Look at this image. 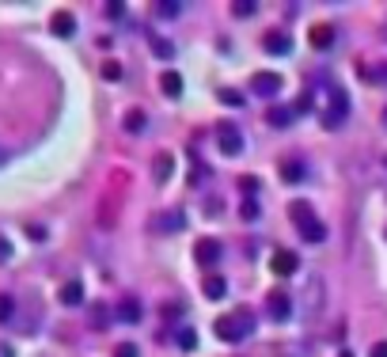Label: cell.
I'll use <instances>...</instances> for the list:
<instances>
[{
    "label": "cell",
    "mask_w": 387,
    "mask_h": 357,
    "mask_svg": "<svg viewBox=\"0 0 387 357\" xmlns=\"http://www.w3.org/2000/svg\"><path fill=\"white\" fill-rule=\"evenodd\" d=\"M114 316L122 319V323H140V316H145V304H140L137 297H122L118 308H114Z\"/></svg>",
    "instance_id": "10"
},
{
    "label": "cell",
    "mask_w": 387,
    "mask_h": 357,
    "mask_svg": "<svg viewBox=\"0 0 387 357\" xmlns=\"http://www.w3.org/2000/svg\"><path fill=\"white\" fill-rule=\"evenodd\" d=\"M0 357H15V353H12V346H8V342H0Z\"/></svg>",
    "instance_id": "37"
},
{
    "label": "cell",
    "mask_w": 387,
    "mask_h": 357,
    "mask_svg": "<svg viewBox=\"0 0 387 357\" xmlns=\"http://www.w3.org/2000/svg\"><path fill=\"white\" fill-rule=\"evenodd\" d=\"M4 160H8V152H4V148H0V164H4Z\"/></svg>",
    "instance_id": "39"
},
{
    "label": "cell",
    "mask_w": 387,
    "mask_h": 357,
    "mask_svg": "<svg viewBox=\"0 0 387 357\" xmlns=\"http://www.w3.org/2000/svg\"><path fill=\"white\" fill-rule=\"evenodd\" d=\"M194 259H197V266H205V270L216 266V262L224 259V243L216 240V236H202V240L194 243Z\"/></svg>",
    "instance_id": "3"
},
{
    "label": "cell",
    "mask_w": 387,
    "mask_h": 357,
    "mask_svg": "<svg viewBox=\"0 0 387 357\" xmlns=\"http://www.w3.org/2000/svg\"><path fill=\"white\" fill-rule=\"evenodd\" d=\"M114 357H140V350L133 342H118V350H114Z\"/></svg>",
    "instance_id": "29"
},
{
    "label": "cell",
    "mask_w": 387,
    "mask_h": 357,
    "mask_svg": "<svg viewBox=\"0 0 387 357\" xmlns=\"http://www.w3.org/2000/svg\"><path fill=\"white\" fill-rule=\"evenodd\" d=\"M8 259H12V243L0 236V262H8Z\"/></svg>",
    "instance_id": "34"
},
{
    "label": "cell",
    "mask_w": 387,
    "mask_h": 357,
    "mask_svg": "<svg viewBox=\"0 0 387 357\" xmlns=\"http://www.w3.org/2000/svg\"><path fill=\"white\" fill-rule=\"evenodd\" d=\"M156 228H159V232H183V228H186V213H183V209L159 213V217H156Z\"/></svg>",
    "instance_id": "13"
},
{
    "label": "cell",
    "mask_w": 387,
    "mask_h": 357,
    "mask_svg": "<svg viewBox=\"0 0 387 357\" xmlns=\"http://www.w3.org/2000/svg\"><path fill=\"white\" fill-rule=\"evenodd\" d=\"M383 122H387V110H383Z\"/></svg>",
    "instance_id": "40"
},
{
    "label": "cell",
    "mask_w": 387,
    "mask_h": 357,
    "mask_svg": "<svg viewBox=\"0 0 387 357\" xmlns=\"http://www.w3.org/2000/svg\"><path fill=\"white\" fill-rule=\"evenodd\" d=\"M292 118H296V110H292V107H270V110H266V122H270L273 129L292 126Z\"/></svg>",
    "instance_id": "17"
},
{
    "label": "cell",
    "mask_w": 387,
    "mask_h": 357,
    "mask_svg": "<svg viewBox=\"0 0 387 357\" xmlns=\"http://www.w3.org/2000/svg\"><path fill=\"white\" fill-rule=\"evenodd\" d=\"M270 270L277 278H292L300 270V255H292V251H273V255H270Z\"/></svg>",
    "instance_id": "7"
},
{
    "label": "cell",
    "mask_w": 387,
    "mask_h": 357,
    "mask_svg": "<svg viewBox=\"0 0 387 357\" xmlns=\"http://www.w3.org/2000/svg\"><path fill=\"white\" fill-rule=\"evenodd\" d=\"M107 15L110 20H122V15H126V4H107Z\"/></svg>",
    "instance_id": "33"
},
{
    "label": "cell",
    "mask_w": 387,
    "mask_h": 357,
    "mask_svg": "<svg viewBox=\"0 0 387 357\" xmlns=\"http://www.w3.org/2000/svg\"><path fill=\"white\" fill-rule=\"evenodd\" d=\"M12 316H15V297L0 293V323H12Z\"/></svg>",
    "instance_id": "23"
},
{
    "label": "cell",
    "mask_w": 387,
    "mask_h": 357,
    "mask_svg": "<svg viewBox=\"0 0 387 357\" xmlns=\"http://www.w3.org/2000/svg\"><path fill=\"white\" fill-rule=\"evenodd\" d=\"M383 164H387V160H383Z\"/></svg>",
    "instance_id": "41"
},
{
    "label": "cell",
    "mask_w": 387,
    "mask_h": 357,
    "mask_svg": "<svg viewBox=\"0 0 387 357\" xmlns=\"http://www.w3.org/2000/svg\"><path fill=\"white\" fill-rule=\"evenodd\" d=\"M240 213H243V221H254V217H258V205H254V202L247 198V202L240 205Z\"/></svg>",
    "instance_id": "30"
},
{
    "label": "cell",
    "mask_w": 387,
    "mask_h": 357,
    "mask_svg": "<svg viewBox=\"0 0 387 357\" xmlns=\"http://www.w3.org/2000/svg\"><path fill=\"white\" fill-rule=\"evenodd\" d=\"M240 186H243V190H258V178H254V175H243Z\"/></svg>",
    "instance_id": "35"
},
{
    "label": "cell",
    "mask_w": 387,
    "mask_h": 357,
    "mask_svg": "<svg viewBox=\"0 0 387 357\" xmlns=\"http://www.w3.org/2000/svg\"><path fill=\"white\" fill-rule=\"evenodd\" d=\"M289 217H292V224H296V232H300L304 243H323L327 240V224L311 213V202H292Z\"/></svg>",
    "instance_id": "2"
},
{
    "label": "cell",
    "mask_w": 387,
    "mask_h": 357,
    "mask_svg": "<svg viewBox=\"0 0 387 357\" xmlns=\"http://www.w3.org/2000/svg\"><path fill=\"white\" fill-rule=\"evenodd\" d=\"M262 50L273 53V58H285V53L292 50V42H289L285 31H266V34H262Z\"/></svg>",
    "instance_id": "9"
},
{
    "label": "cell",
    "mask_w": 387,
    "mask_h": 357,
    "mask_svg": "<svg viewBox=\"0 0 387 357\" xmlns=\"http://www.w3.org/2000/svg\"><path fill=\"white\" fill-rule=\"evenodd\" d=\"M334 39H338V31L330 23H315L308 31V42L315 46V50H330V46H334Z\"/></svg>",
    "instance_id": "11"
},
{
    "label": "cell",
    "mask_w": 387,
    "mask_h": 357,
    "mask_svg": "<svg viewBox=\"0 0 387 357\" xmlns=\"http://www.w3.org/2000/svg\"><path fill=\"white\" fill-rule=\"evenodd\" d=\"M202 293H205V300H224V293H228V281H224L221 274H209L202 281Z\"/></svg>",
    "instance_id": "15"
},
{
    "label": "cell",
    "mask_w": 387,
    "mask_h": 357,
    "mask_svg": "<svg viewBox=\"0 0 387 357\" xmlns=\"http://www.w3.org/2000/svg\"><path fill=\"white\" fill-rule=\"evenodd\" d=\"M368 357H387V342H376V346H372V353H368Z\"/></svg>",
    "instance_id": "36"
},
{
    "label": "cell",
    "mask_w": 387,
    "mask_h": 357,
    "mask_svg": "<svg viewBox=\"0 0 387 357\" xmlns=\"http://www.w3.org/2000/svg\"><path fill=\"white\" fill-rule=\"evenodd\" d=\"M251 91L262 99H273L281 91V72H254L251 77Z\"/></svg>",
    "instance_id": "6"
},
{
    "label": "cell",
    "mask_w": 387,
    "mask_h": 357,
    "mask_svg": "<svg viewBox=\"0 0 387 357\" xmlns=\"http://www.w3.org/2000/svg\"><path fill=\"white\" fill-rule=\"evenodd\" d=\"M216 148H221L224 156L243 152V137H240V129H235L232 122H221V126H216Z\"/></svg>",
    "instance_id": "5"
},
{
    "label": "cell",
    "mask_w": 387,
    "mask_h": 357,
    "mask_svg": "<svg viewBox=\"0 0 387 357\" xmlns=\"http://www.w3.org/2000/svg\"><path fill=\"white\" fill-rule=\"evenodd\" d=\"M145 126H148L145 110H129V115H126V129H129V134H145Z\"/></svg>",
    "instance_id": "22"
},
{
    "label": "cell",
    "mask_w": 387,
    "mask_h": 357,
    "mask_svg": "<svg viewBox=\"0 0 387 357\" xmlns=\"http://www.w3.org/2000/svg\"><path fill=\"white\" fill-rule=\"evenodd\" d=\"M103 80H110V84L122 80V65L118 61H107V65H103Z\"/></svg>",
    "instance_id": "28"
},
{
    "label": "cell",
    "mask_w": 387,
    "mask_h": 357,
    "mask_svg": "<svg viewBox=\"0 0 387 357\" xmlns=\"http://www.w3.org/2000/svg\"><path fill=\"white\" fill-rule=\"evenodd\" d=\"M27 236H31V240H39V243H42L46 236H50V232H46V228H42V224H27Z\"/></svg>",
    "instance_id": "31"
},
{
    "label": "cell",
    "mask_w": 387,
    "mask_h": 357,
    "mask_svg": "<svg viewBox=\"0 0 387 357\" xmlns=\"http://www.w3.org/2000/svg\"><path fill=\"white\" fill-rule=\"evenodd\" d=\"M221 103H224V107H243V91H235V88H221Z\"/></svg>",
    "instance_id": "26"
},
{
    "label": "cell",
    "mask_w": 387,
    "mask_h": 357,
    "mask_svg": "<svg viewBox=\"0 0 387 357\" xmlns=\"http://www.w3.org/2000/svg\"><path fill=\"white\" fill-rule=\"evenodd\" d=\"M292 110H296V115H308V110H311V96L296 99V103H292Z\"/></svg>",
    "instance_id": "32"
},
{
    "label": "cell",
    "mask_w": 387,
    "mask_h": 357,
    "mask_svg": "<svg viewBox=\"0 0 387 357\" xmlns=\"http://www.w3.org/2000/svg\"><path fill=\"white\" fill-rule=\"evenodd\" d=\"M346 115H349V99H346V91H334V103H330V110L323 115V126H327V129L342 126Z\"/></svg>",
    "instance_id": "8"
},
{
    "label": "cell",
    "mask_w": 387,
    "mask_h": 357,
    "mask_svg": "<svg viewBox=\"0 0 387 357\" xmlns=\"http://www.w3.org/2000/svg\"><path fill=\"white\" fill-rule=\"evenodd\" d=\"M148 42H152V53H156L159 61H171V58H175V46H171V39H159V34H152Z\"/></svg>",
    "instance_id": "21"
},
{
    "label": "cell",
    "mask_w": 387,
    "mask_h": 357,
    "mask_svg": "<svg viewBox=\"0 0 387 357\" xmlns=\"http://www.w3.org/2000/svg\"><path fill=\"white\" fill-rule=\"evenodd\" d=\"M213 335L221 338V342H243V338L254 335V312H251V308H240V312L216 316Z\"/></svg>",
    "instance_id": "1"
},
{
    "label": "cell",
    "mask_w": 387,
    "mask_h": 357,
    "mask_svg": "<svg viewBox=\"0 0 387 357\" xmlns=\"http://www.w3.org/2000/svg\"><path fill=\"white\" fill-rule=\"evenodd\" d=\"M232 12L240 15V20H251V15L258 12V4H254V0H243V4H240V0H235V4H232Z\"/></svg>",
    "instance_id": "25"
},
{
    "label": "cell",
    "mask_w": 387,
    "mask_h": 357,
    "mask_svg": "<svg viewBox=\"0 0 387 357\" xmlns=\"http://www.w3.org/2000/svg\"><path fill=\"white\" fill-rule=\"evenodd\" d=\"M338 357H353V350H338Z\"/></svg>",
    "instance_id": "38"
},
{
    "label": "cell",
    "mask_w": 387,
    "mask_h": 357,
    "mask_svg": "<svg viewBox=\"0 0 387 357\" xmlns=\"http://www.w3.org/2000/svg\"><path fill=\"white\" fill-rule=\"evenodd\" d=\"M266 316L277 319V323L292 319V297L285 293V289H270V293H266Z\"/></svg>",
    "instance_id": "4"
},
{
    "label": "cell",
    "mask_w": 387,
    "mask_h": 357,
    "mask_svg": "<svg viewBox=\"0 0 387 357\" xmlns=\"http://www.w3.org/2000/svg\"><path fill=\"white\" fill-rule=\"evenodd\" d=\"M281 178H285V183H304L308 178V167H304V160H296V156H289V160H281Z\"/></svg>",
    "instance_id": "12"
},
{
    "label": "cell",
    "mask_w": 387,
    "mask_h": 357,
    "mask_svg": "<svg viewBox=\"0 0 387 357\" xmlns=\"http://www.w3.org/2000/svg\"><path fill=\"white\" fill-rule=\"evenodd\" d=\"M159 91H164L167 99H178L183 96V77H178V72H164V77H159Z\"/></svg>",
    "instance_id": "18"
},
{
    "label": "cell",
    "mask_w": 387,
    "mask_h": 357,
    "mask_svg": "<svg viewBox=\"0 0 387 357\" xmlns=\"http://www.w3.org/2000/svg\"><path fill=\"white\" fill-rule=\"evenodd\" d=\"M61 304L65 308H80L84 304V285L80 281H65L61 285Z\"/></svg>",
    "instance_id": "16"
},
{
    "label": "cell",
    "mask_w": 387,
    "mask_h": 357,
    "mask_svg": "<svg viewBox=\"0 0 387 357\" xmlns=\"http://www.w3.org/2000/svg\"><path fill=\"white\" fill-rule=\"evenodd\" d=\"M50 31L58 34V39H72V34H77V20H72V12H58V15H53Z\"/></svg>",
    "instance_id": "14"
},
{
    "label": "cell",
    "mask_w": 387,
    "mask_h": 357,
    "mask_svg": "<svg viewBox=\"0 0 387 357\" xmlns=\"http://www.w3.org/2000/svg\"><path fill=\"white\" fill-rule=\"evenodd\" d=\"M171 167H175V156L171 152H159L156 156V183H167V178H171Z\"/></svg>",
    "instance_id": "20"
},
{
    "label": "cell",
    "mask_w": 387,
    "mask_h": 357,
    "mask_svg": "<svg viewBox=\"0 0 387 357\" xmlns=\"http://www.w3.org/2000/svg\"><path fill=\"white\" fill-rule=\"evenodd\" d=\"M194 346H197V335L190 331V327H183V331H178V350H186V353H190Z\"/></svg>",
    "instance_id": "27"
},
{
    "label": "cell",
    "mask_w": 387,
    "mask_h": 357,
    "mask_svg": "<svg viewBox=\"0 0 387 357\" xmlns=\"http://www.w3.org/2000/svg\"><path fill=\"white\" fill-rule=\"evenodd\" d=\"M156 12L164 15V20H175V15L183 12V4H178V0H159V4H156Z\"/></svg>",
    "instance_id": "24"
},
{
    "label": "cell",
    "mask_w": 387,
    "mask_h": 357,
    "mask_svg": "<svg viewBox=\"0 0 387 357\" xmlns=\"http://www.w3.org/2000/svg\"><path fill=\"white\" fill-rule=\"evenodd\" d=\"M88 312H91V327H96V331H103V327H110V308L103 304V300H96V304H91Z\"/></svg>",
    "instance_id": "19"
}]
</instances>
